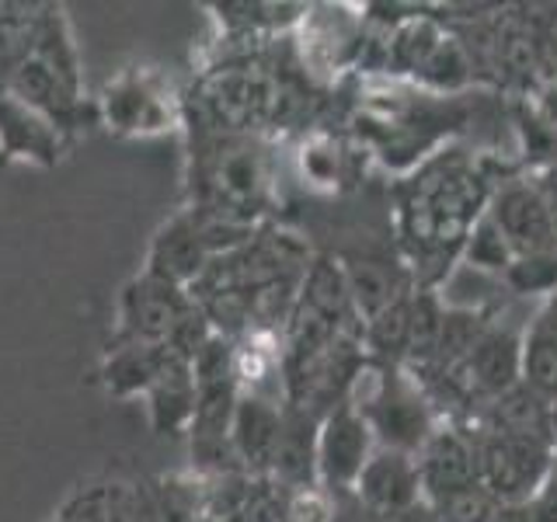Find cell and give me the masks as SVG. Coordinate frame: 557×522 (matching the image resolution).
<instances>
[{"label":"cell","mask_w":557,"mask_h":522,"mask_svg":"<svg viewBox=\"0 0 557 522\" xmlns=\"http://www.w3.org/2000/svg\"><path fill=\"white\" fill-rule=\"evenodd\" d=\"M70 136L49 115L35 112L32 104L0 91V153L8 161H25L52 167L63 161Z\"/></svg>","instance_id":"4"},{"label":"cell","mask_w":557,"mask_h":522,"mask_svg":"<svg viewBox=\"0 0 557 522\" xmlns=\"http://www.w3.org/2000/svg\"><path fill=\"white\" fill-rule=\"evenodd\" d=\"M98 119L119 136H157L178 126L182 104L157 70L133 66L122 70L101 91Z\"/></svg>","instance_id":"2"},{"label":"cell","mask_w":557,"mask_h":522,"mask_svg":"<svg viewBox=\"0 0 557 522\" xmlns=\"http://www.w3.org/2000/svg\"><path fill=\"white\" fill-rule=\"evenodd\" d=\"M278 432L283 422L278 414L258 397H240L234 408V422H231V449L240 452V460L248 463H265L275 457L278 446Z\"/></svg>","instance_id":"8"},{"label":"cell","mask_w":557,"mask_h":522,"mask_svg":"<svg viewBox=\"0 0 557 522\" xmlns=\"http://www.w3.org/2000/svg\"><path fill=\"white\" fill-rule=\"evenodd\" d=\"M304 174L313 185H331L338 178V150L327 144L324 136H313L300 153Z\"/></svg>","instance_id":"10"},{"label":"cell","mask_w":557,"mask_h":522,"mask_svg":"<svg viewBox=\"0 0 557 522\" xmlns=\"http://www.w3.org/2000/svg\"><path fill=\"white\" fill-rule=\"evenodd\" d=\"M185 359H178L168 345H153V341H119L115 348H109L101 365L104 387H109L115 397H139L161 380L171 365H178Z\"/></svg>","instance_id":"6"},{"label":"cell","mask_w":557,"mask_h":522,"mask_svg":"<svg viewBox=\"0 0 557 522\" xmlns=\"http://www.w3.org/2000/svg\"><path fill=\"white\" fill-rule=\"evenodd\" d=\"M321 470L331 481H348L356 477L366 463V425L348 411H338L321 432Z\"/></svg>","instance_id":"9"},{"label":"cell","mask_w":557,"mask_h":522,"mask_svg":"<svg viewBox=\"0 0 557 522\" xmlns=\"http://www.w3.org/2000/svg\"><path fill=\"white\" fill-rule=\"evenodd\" d=\"M209 261H213V254H209V248L202 244L196 220H191L188 209H182L178 216H171L161 231H157L144 272L164 278L171 286L191 289L199 283V275L209 269Z\"/></svg>","instance_id":"5"},{"label":"cell","mask_w":557,"mask_h":522,"mask_svg":"<svg viewBox=\"0 0 557 522\" xmlns=\"http://www.w3.org/2000/svg\"><path fill=\"white\" fill-rule=\"evenodd\" d=\"M196 182H199V202L206 209H220L248 220V209L261 206L269 188L265 157L255 144L240 136H216L206 150L196 157Z\"/></svg>","instance_id":"1"},{"label":"cell","mask_w":557,"mask_h":522,"mask_svg":"<svg viewBox=\"0 0 557 522\" xmlns=\"http://www.w3.org/2000/svg\"><path fill=\"white\" fill-rule=\"evenodd\" d=\"M147 411H150V425L161 435L188 432L191 414H196V376H191L188 362L171 365L147 390Z\"/></svg>","instance_id":"7"},{"label":"cell","mask_w":557,"mask_h":522,"mask_svg":"<svg viewBox=\"0 0 557 522\" xmlns=\"http://www.w3.org/2000/svg\"><path fill=\"white\" fill-rule=\"evenodd\" d=\"M196 307L191 293L182 286H171L157 275H136L122 289L119 300V341H153L168 345L171 331Z\"/></svg>","instance_id":"3"}]
</instances>
